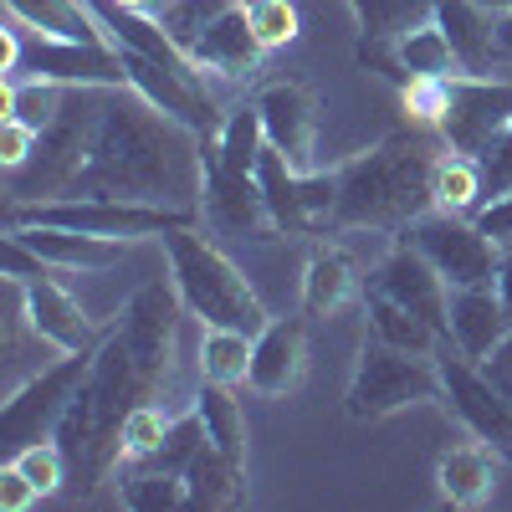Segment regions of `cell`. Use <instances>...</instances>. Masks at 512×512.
<instances>
[{
    "mask_svg": "<svg viewBox=\"0 0 512 512\" xmlns=\"http://www.w3.org/2000/svg\"><path fill=\"white\" fill-rule=\"evenodd\" d=\"M236 6H246V0H236Z\"/></svg>",
    "mask_w": 512,
    "mask_h": 512,
    "instance_id": "c3c4849f",
    "label": "cell"
},
{
    "mask_svg": "<svg viewBox=\"0 0 512 512\" xmlns=\"http://www.w3.org/2000/svg\"><path fill=\"white\" fill-rule=\"evenodd\" d=\"M359 297V277H354V262L338 246H318L303 267V313L308 318H333L344 313Z\"/></svg>",
    "mask_w": 512,
    "mask_h": 512,
    "instance_id": "603a6c76",
    "label": "cell"
},
{
    "mask_svg": "<svg viewBox=\"0 0 512 512\" xmlns=\"http://www.w3.org/2000/svg\"><path fill=\"white\" fill-rule=\"evenodd\" d=\"M88 364H93V354H62L57 364H41L26 384L6 390V410H0V441H6V451H21L57 431V420H62L67 400L77 395Z\"/></svg>",
    "mask_w": 512,
    "mask_h": 512,
    "instance_id": "9c48e42d",
    "label": "cell"
},
{
    "mask_svg": "<svg viewBox=\"0 0 512 512\" xmlns=\"http://www.w3.org/2000/svg\"><path fill=\"white\" fill-rule=\"evenodd\" d=\"M364 333L384 338L395 349H410V354H436V344H441V333L431 323L415 318L410 308H400L395 297H384L379 287L364 292Z\"/></svg>",
    "mask_w": 512,
    "mask_h": 512,
    "instance_id": "4316f807",
    "label": "cell"
},
{
    "mask_svg": "<svg viewBox=\"0 0 512 512\" xmlns=\"http://www.w3.org/2000/svg\"><path fill=\"white\" fill-rule=\"evenodd\" d=\"M308 374V318H272L251 338V374L246 384L267 400L292 395Z\"/></svg>",
    "mask_w": 512,
    "mask_h": 512,
    "instance_id": "e0dca14e",
    "label": "cell"
},
{
    "mask_svg": "<svg viewBox=\"0 0 512 512\" xmlns=\"http://www.w3.org/2000/svg\"><path fill=\"white\" fill-rule=\"evenodd\" d=\"M267 47L256 41L251 21H246V6H226L216 21H210L195 41H190V62L205 72V77H221V82H241L262 67Z\"/></svg>",
    "mask_w": 512,
    "mask_h": 512,
    "instance_id": "ac0fdd59",
    "label": "cell"
},
{
    "mask_svg": "<svg viewBox=\"0 0 512 512\" xmlns=\"http://www.w3.org/2000/svg\"><path fill=\"white\" fill-rule=\"evenodd\" d=\"M395 57H400L405 77H461L466 72L461 57H456V47L446 41V31L436 26V16L425 21V26H415V31H405L395 41Z\"/></svg>",
    "mask_w": 512,
    "mask_h": 512,
    "instance_id": "f1b7e54d",
    "label": "cell"
},
{
    "mask_svg": "<svg viewBox=\"0 0 512 512\" xmlns=\"http://www.w3.org/2000/svg\"><path fill=\"white\" fill-rule=\"evenodd\" d=\"M159 241H164V256H169V282L180 287V303L190 308V318H200L205 328H236V333H251V338L272 323L262 297H256L251 282L241 277V267L221 246H210L200 236V226H180Z\"/></svg>",
    "mask_w": 512,
    "mask_h": 512,
    "instance_id": "277c9868",
    "label": "cell"
},
{
    "mask_svg": "<svg viewBox=\"0 0 512 512\" xmlns=\"http://www.w3.org/2000/svg\"><path fill=\"white\" fill-rule=\"evenodd\" d=\"M482 6H487L492 16H507V11H512V0H482Z\"/></svg>",
    "mask_w": 512,
    "mask_h": 512,
    "instance_id": "7dc6e473",
    "label": "cell"
},
{
    "mask_svg": "<svg viewBox=\"0 0 512 512\" xmlns=\"http://www.w3.org/2000/svg\"><path fill=\"white\" fill-rule=\"evenodd\" d=\"M185 313L190 308L180 303L175 282H149L108 323L88 374H82L77 395L67 400L52 431L88 492L123 466L128 410H139L144 400H169L180 390V318Z\"/></svg>",
    "mask_w": 512,
    "mask_h": 512,
    "instance_id": "6da1fadb",
    "label": "cell"
},
{
    "mask_svg": "<svg viewBox=\"0 0 512 512\" xmlns=\"http://www.w3.org/2000/svg\"><path fill=\"white\" fill-rule=\"evenodd\" d=\"M200 210L216 226L236 231V236H251V241H272L282 236L272 210L262 200V185H256V175H231V169L216 159V144H210V134H200Z\"/></svg>",
    "mask_w": 512,
    "mask_h": 512,
    "instance_id": "4fadbf2b",
    "label": "cell"
},
{
    "mask_svg": "<svg viewBox=\"0 0 512 512\" xmlns=\"http://www.w3.org/2000/svg\"><path fill=\"white\" fill-rule=\"evenodd\" d=\"M31 154H36V128H26L21 118H0V164H6V175L21 169Z\"/></svg>",
    "mask_w": 512,
    "mask_h": 512,
    "instance_id": "ab89813d",
    "label": "cell"
},
{
    "mask_svg": "<svg viewBox=\"0 0 512 512\" xmlns=\"http://www.w3.org/2000/svg\"><path fill=\"white\" fill-rule=\"evenodd\" d=\"M507 333H512V318H507V308H502L497 287H451L446 344H451L456 354L487 364Z\"/></svg>",
    "mask_w": 512,
    "mask_h": 512,
    "instance_id": "d6986e66",
    "label": "cell"
},
{
    "mask_svg": "<svg viewBox=\"0 0 512 512\" xmlns=\"http://www.w3.org/2000/svg\"><path fill=\"white\" fill-rule=\"evenodd\" d=\"M487 364H497V369H512V333H507L502 344H497V354H492Z\"/></svg>",
    "mask_w": 512,
    "mask_h": 512,
    "instance_id": "f6af8a7d",
    "label": "cell"
},
{
    "mask_svg": "<svg viewBox=\"0 0 512 512\" xmlns=\"http://www.w3.org/2000/svg\"><path fill=\"white\" fill-rule=\"evenodd\" d=\"M11 461H16L21 472L36 482V492H41V497H52V492L72 477V461H67V451H62V441H57V436H41V441H31V446L11 451Z\"/></svg>",
    "mask_w": 512,
    "mask_h": 512,
    "instance_id": "d590c367",
    "label": "cell"
},
{
    "mask_svg": "<svg viewBox=\"0 0 512 512\" xmlns=\"http://www.w3.org/2000/svg\"><path fill=\"white\" fill-rule=\"evenodd\" d=\"M364 41H400L436 16V0H349Z\"/></svg>",
    "mask_w": 512,
    "mask_h": 512,
    "instance_id": "4dcf8cb0",
    "label": "cell"
},
{
    "mask_svg": "<svg viewBox=\"0 0 512 512\" xmlns=\"http://www.w3.org/2000/svg\"><path fill=\"white\" fill-rule=\"evenodd\" d=\"M6 16H16L26 31L62 36V41H108V31L93 21L82 0H6Z\"/></svg>",
    "mask_w": 512,
    "mask_h": 512,
    "instance_id": "484cf974",
    "label": "cell"
},
{
    "mask_svg": "<svg viewBox=\"0 0 512 512\" xmlns=\"http://www.w3.org/2000/svg\"><path fill=\"white\" fill-rule=\"evenodd\" d=\"M497 451L482 446L477 436L451 446L441 461H436V482H441V497L451 507H482L492 492H497Z\"/></svg>",
    "mask_w": 512,
    "mask_h": 512,
    "instance_id": "44dd1931",
    "label": "cell"
},
{
    "mask_svg": "<svg viewBox=\"0 0 512 512\" xmlns=\"http://www.w3.org/2000/svg\"><path fill=\"white\" fill-rule=\"evenodd\" d=\"M492 369V379H497V390L507 395V405H512V369H497V364H487Z\"/></svg>",
    "mask_w": 512,
    "mask_h": 512,
    "instance_id": "bcb514c9",
    "label": "cell"
},
{
    "mask_svg": "<svg viewBox=\"0 0 512 512\" xmlns=\"http://www.w3.org/2000/svg\"><path fill=\"white\" fill-rule=\"evenodd\" d=\"M246 374H251V333L205 328V333H200V379L246 384Z\"/></svg>",
    "mask_w": 512,
    "mask_h": 512,
    "instance_id": "d6a6232c",
    "label": "cell"
},
{
    "mask_svg": "<svg viewBox=\"0 0 512 512\" xmlns=\"http://www.w3.org/2000/svg\"><path fill=\"white\" fill-rule=\"evenodd\" d=\"M512 123V77H487V72H461L451 77V103L436 123L446 149L482 159Z\"/></svg>",
    "mask_w": 512,
    "mask_h": 512,
    "instance_id": "30bf717a",
    "label": "cell"
},
{
    "mask_svg": "<svg viewBox=\"0 0 512 512\" xmlns=\"http://www.w3.org/2000/svg\"><path fill=\"white\" fill-rule=\"evenodd\" d=\"M16 287H21L26 328H31L47 349H57V354H98V344H103L108 328H93V323H88V313H82L77 297L57 282V272L21 277Z\"/></svg>",
    "mask_w": 512,
    "mask_h": 512,
    "instance_id": "5bb4252c",
    "label": "cell"
},
{
    "mask_svg": "<svg viewBox=\"0 0 512 512\" xmlns=\"http://www.w3.org/2000/svg\"><path fill=\"white\" fill-rule=\"evenodd\" d=\"M436 26L446 31L466 72H487L497 62V16L482 0H436Z\"/></svg>",
    "mask_w": 512,
    "mask_h": 512,
    "instance_id": "7402d4cb",
    "label": "cell"
},
{
    "mask_svg": "<svg viewBox=\"0 0 512 512\" xmlns=\"http://www.w3.org/2000/svg\"><path fill=\"white\" fill-rule=\"evenodd\" d=\"M36 502H41V492H36V482L21 472V466L16 461L0 466V512H26Z\"/></svg>",
    "mask_w": 512,
    "mask_h": 512,
    "instance_id": "60d3db41",
    "label": "cell"
},
{
    "mask_svg": "<svg viewBox=\"0 0 512 512\" xmlns=\"http://www.w3.org/2000/svg\"><path fill=\"white\" fill-rule=\"evenodd\" d=\"M118 497L134 512H164V507H185L190 502V482L180 472H164V466H139V472L118 477Z\"/></svg>",
    "mask_w": 512,
    "mask_h": 512,
    "instance_id": "1f68e13d",
    "label": "cell"
},
{
    "mask_svg": "<svg viewBox=\"0 0 512 512\" xmlns=\"http://www.w3.org/2000/svg\"><path fill=\"white\" fill-rule=\"evenodd\" d=\"M251 103H256V113H262L267 144L292 169L313 175L318 169V98L303 88V82H267Z\"/></svg>",
    "mask_w": 512,
    "mask_h": 512,
    "instance_id": "9a60e30c",
    "label": "cell"
},
{
    "mask_svg": "<svg viewBox=\"0 0 512 512\" xmlns=\"http://www.w3.org/2000/svg\"><path fill=\"white\" fill-rule=\"evenodd\" d=\"M103 93L108 88H67L62 113L36 134V154L11 169V205H31V200H67L82 159L93 144V123L103 113Z\"/></svg>",
    "mask_w": 512,
    "mask_h": 512,
    "instance_id": "5b68a950",
    "label": "cell"
},
{
    "mask_svg": "<svg viewBox=\"0 0 512 512\" xmlns=\"http://www.w3.org/2000/svg\"><path fill=\"white\" fill-rule=\"evenodd\" d=\"M431 195H436V210H451V216H477V210L487 205V175H482V159L446 149V154L436 159Z\"/></svg>",
    "mask_w": 512,
    "mask_h": 512,
    "instance_id": "83f0119b",
    "label": "cell"
},
{
    "mask_svg": "<svg viewBox=\"0 0 512 512\" xmlns=\"http://www.w3.org/2000/svg\"><path fill=\"white\" fill-rule=\"evenodd\" d=\"M185 482H190V502L195 507H241L246 502V461H231L216 446H200L195 461L185 466Z\"/></svg>",
    "mask_w": 512,
    "mask_h": 512,
    "instance_id": "cb8c5ba5",
    "label": "cell"
},
{
    "mask_svg": "<svg viewBox=\"0 0 512 512\" xmlns=\"http://www.w3.org/2000/svg\"><path fill=\"white\" fill-rule=\"evenodd\" d=\"M16 77L62 82V88H128V72H123V57H118L113 41H62V36L26 31V26H21V67H16Z\"/></svg>",
    "mask_w": 512,
    "mask_h": 512,
    "instance_id": "8fae6325",
    "label": "cell"
},
{
    "mask_svg": "<svg viewBox=\"0 0 512 512\" xmlns=\"http://www.w3.org/2000/svg\"><path fill=\"white\" fill-rule=\"evenodd\" d=\"M400 103L410 113V123L420 128H436L446 103H451V77H410L405 88H400Z\"/></svg>",
    "mask_w": 512,
    "mask_h": 512,
    "instance_id": "74e56055",
    "label": "cell"
},
{
    "mask_svg": "<svg viewBox=\"0 0 512 512\" xmlns=\"http://www.w3.org/2000/svg\"><path fill=\"white\" fill-rule=\"evenodd\" d=\"M410 405H446L436 354H410V349H395L384 338L364 333L344 410L354 420H384V415L410 410Z\"/></svg>",
    "mask_w": 512,
    "mask_h": 512,
    "instance_id": "8992f818",
    "label": "cell"
},
{
    "mask_svg": "<svg viewBox=\"0 0 512 512\" xmlns=\"http://www.w3.org/2000/svg\"><path fill=\"white\" fill-rule=\"evenodd\" d=\"M256 185H262V200L272 210V221L282 236H328V216L338 200V169H292L272 144L256 159Z\"/></svg>",
    "mask_w": 512,
    "mask_h": 512,
    "instance_id": "ba28073f",
    "label": "cell"
},
{
    "mask_svg": "<svg viewBox=\"0 0 512 512\" xmlns=\"http://www.w3.org/2000/svg\"><path fill=\"white\" fill-rule=\"evenodd\" d=\"M369 287H379L384 297H395L400 308H410L415 318H425L441 338H446V308H451V282L425 262V256L405 241H395V251L374 267Z\"/></svg>",
    "mask_w": 512,
    "mask_h": 512,
    "instance_id": "2e32d148",
    "label": "cell"
},
{
    "mask_svg": "<svg viewBox=\"0 0 512 512\" xmlns=\"http://www.w3.org/2000/svg\"><path fill=\"white\" fill-rule=\"evenodd\" d=\"M200 134L134 88H108L72 195L200 210Z\"/></svg>",
    "mask_w": 512,
    "mask_h": 512,
    "instance_id": "7a4b0ae2",
    "label": "cell"
},
{
    "mask_svg": "<svg viewBox=\"0 0 512 512\" xmlns=\"http://www.w3.org/2000/svg\"><path fill=\"white\" fill-rule=\"evenodd\" d=\"M446 154V139L436 128L410 123V134H390L369 154L338 169V200L328 231H405L415 216L436 210L431 175Z\"/></svg>",
    "mask_w": 512,
    "mask_h": 512,
    "instance_id": "3957f363",
    "label": "cell"
},
{
    "mask_svg": "<svg viewBox=\"0 0 512 512\" xmlns=\"http://www.w3.org/2000/svg\"><path fill=\"white\" fill-rule=\"evenodd\" d=\"M226 6H236V0H154V16H159V26L175 36V47H185L190 52V41L216 21Z\"/></svg>",
    "mask_w": 512,
    "mask_h": 512,
    "instance_id": "e575fe53",
    "label": "cell"
},
{
    "mask_svg": "<svg viewBox=\"0 0 512 512\" xmlns=\"http://www.w3.org/2000/svg\"><path fill=\"white\" fill-rule=\"evenodd\" d=\"M482 175H487V200L512 195V123H507V134L482 154Z\"/></svg>",
    "mask_w": 512,
    "mask_h": 512,
    "instance_id": "f35d334b",
    "label": "cell"
},
{
    "mask_svg": "<svg viewBox=\"0 0 512 512\" xmlns=\"http://www.w3.org/2000/svg\"><path fill=\"white\" fill-rule=\"evenodd\" d=\"M497 57H512V11L497 16Z\"/></svg>",
    "mask_w": 512,
    "mask_h": 512,
    "instance_id": "ee69618b",
    "label": "cell"
},
{
    "mask_svg": "<svg viewBox=\"0 0 512 512\" xmlns=\"http://www.w3.org/2000/svg\"><path fill=\"white\" fill-rule=\"evenodd\" d=\"M405 246H415L451 287H492L502 267V246L472 221L451 210H425L400 231Z\"/></svg>",
    "mask_w": 512,
    "mask_h": 512,
    "instance_id": "52a82bcc",
    "label": "cell"
},
{
    "mask_svg": "<svg viewBox=\"0 0 512 512\" xmlns=\"http://www.w3.org/2000/svg\"><path fill=\"white\" fill-rule=\"evenodd\" d=\"M502 251H512V195H497V200H487L482 210H477V216H472Z\"/></svg>",
    "mask_w": 512,
    "mask_h": 512,
    "instance_id": "b9f144b4",
    "label": "cell"
},
{
    "mask_svg": "<svg viewBox=\"0 0 512 512\" xmlns=\"http://www.w3.org/2000/svg\"><path fill=\"white\" fill-rule=\"evenodd\" d=\"M246 21H251L256 41H262L267 52L297 41V6L292 0H246Z\"/></svg>",
    "mask_w": 512,
    "mask_h": 512,
    "instance_id": "8d00e7d4",
    "label": "cell"
},
{
    "mask_svg": "<svg viewBox=\"0 0 512 512\" xmlns=\"http://www.w3.org/2000/svg\"><path fill=\"white\" fill-rule=\"evenodd\" d=\"M11 236H21L41 262H52L57 272H108L113 262H123L128 241H108V236H88V231H62V226H6Z\"/></svg>",
    "mask_w": 512,
    "mask_h": 512,
    "instance_id": "ffe728a7",
    "label": "cell"
},
{
    "mask_svg": "<svg viewBox=\"0 0 512 512\" xmlns=\"http://www.w3.org/2000/svg\"><path fill=\"white\" fill-rule=\"evenodd\" d=\"M441 364V390H446V410L472 431L482 446H492L502 461H512V405L497 390L492 369H482L477 359H466L456 349L436 354Z\"/></svg>",
    "mask_w": 512,
    "mask_h": 512,
    "instance_id": "7c38bea8",
    "label": "cell"
},
{
    "mask_svg": "<svg viewBox=\"0 0 512 512\" xmlns=\"http://www.w3.org/2000/svg\"><path fill=\"white\" fill-rule=\"evenodd\" d=\"M169 425H175V410L159 405V400H144L139 410H128V420H123V461L144 466V461L164 446Z\"/></svg>",
    "mask_w": 512,
    "mask_h": 512,
    "instance_id": "836d02e7",
    "label": "cell"
},
{
    "mask_svg": "<svg viewBox=\"0 0 512 512\" xmlns=\"http://www.w3.org/2000/svg\"><path fill=\"white\" fill-rule=\"evenodd\" d=\"M497 297H502V308H507V318H512V251H502V267H497Z\"/></svg>",
    "mask_w": 512,
    "mask_h": 512,
    "instance_id": "7bdbcfd3",
    "label": "cell"
},
{
    "mask_svg": "<svg viewBox=\"0 0 512 512\" xmlns=\"http://www.w3.org/2000/svg\"><path fill=\"white\" fill-rule=\"evenodd\" d=\"M195 415L205 420V436L216 451H226L231 461H246V415L236 400V384H216V379H200L195 395H190Z\"/></svg>",
    "mask_w": 512,
    "mask_h": 512,
    "instance_id": "d4e9b609",
    "label": "cell"
},
{
    "mask_svg": "<svg viewBox=\"0 0 512 512\" xmlns=\"http://www.w3.org/2000/svg\"><path fill=\"white\" fill-rule=\"evenodd\" d=\"M67 103L62 82H41V77H0V118H21L26 128H47Z\"/></svg>",
    "mask_w": 512,
    "mask_h": 512,
    "instance_id": "f546056e",
    "label": "cell"
}]
</instances>
